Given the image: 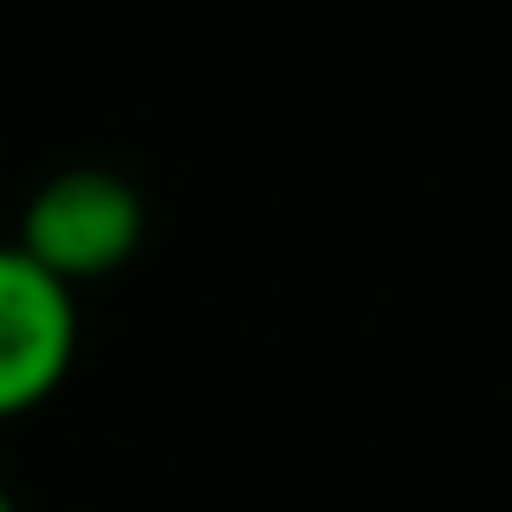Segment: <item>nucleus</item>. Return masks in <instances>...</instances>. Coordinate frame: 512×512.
Instances as JSON below:
<instances>
[{
  "instance_id": "nucleus-1",
  "label": "nucleus",
  "mask_w": 512,
  "mask_h": 512,
  "mask_svg": "<svg viewBox=\"0 0 512 512\" xmlns=\"http://www.w3.org/2000/svg\"><path fill=\"white\" fill-rule=\"evenodd\" d=\"M143 234H150V208L143 195L124 182L117 169H98V163H78V169H59L33 188L20 214V240L13 247L52 273L65 292L91 286V279H111L137 260Z\"/></svg>"
},
{
  "instance_id": "nucleus-2",
  "label": "nucleus",
  "mask_w": 512,
  "mask_h": 512,
  "mask_svg": "<svg viewBox=\"0 0 512 512\" xmlns=\"http://www.w3.org/2000/svg\"><path fill=\"white\" fill-rule=\"evenodd\" d=\"M78 357V299L20 247H0V422L65 383Z\"/></svg>"
},
{
  "instance_id": "nucleus-3",
  "label": "nucleus",
  "mask_w": 512,
  "mask_h": 512,
  "mask_svg": "<svg viewBox=\"0 0 512 512\" xmlns=\"http://www.w3.org/2000/svg\"><path fill=\"white\" fill-rule=\"evenodd\" d=\"M0 512H13V500H7V487H0Z\"/></svg>"
}]
</instances>
